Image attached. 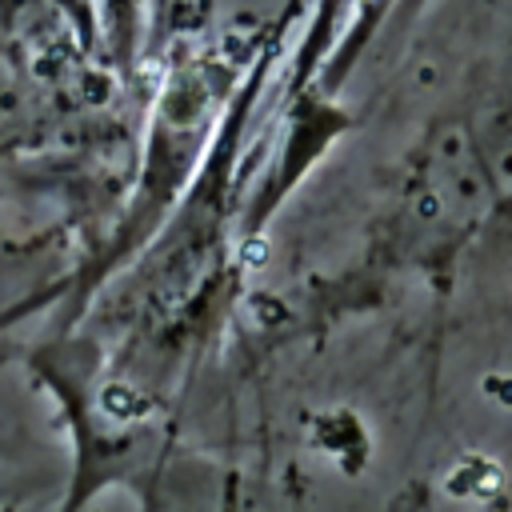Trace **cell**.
<instances>
[]
</instances>
